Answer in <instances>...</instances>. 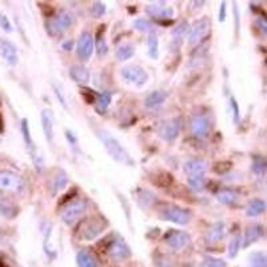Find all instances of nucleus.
I'll return each instance as SVG.
<instances>
[{"instance_id": "f257e3e1", "label": "nucleus", "mask_w": 267, "mask_h": 267, "mask_svg": "<svg viewBox=\"0 0 267 267\" xmlns=\"http://www.w3.org/2000/svg\"><path fill=\"white\" fill-rule=\"evenodd\" d=\"M96 135L99 136L100 142L106 148L107 154L115 162L121 163L123 166H134V159L131 158V155L111 132H108L107 130H98Z\"/></svg>"}, {"instance_id": "f03ea898", "label": "nucleus", "mask_w": 267, "mask_h": 267, "mask_svg": "<svg viewBox=\"0 0 267 267\" xmlns=\"http://www.w3.org/2000/svg\"><path fill=\"white\" fill-rule=\"evenodd\" d=\"M121 76L123 80H126L127 83L132 84L135 87H143L144 84L148 82V72L144 68L136 64H130V66H125L121 68Z\"/></svg>"}, {"instance_id": "7ed1b4c3", "label": "nucleus", "mask_w": 267, "mask_h": 267, "mask_svg": "<svg viewBox=\"0 0 267 267\" xmlns=\"http://www.w3.org/2000/svg\"><path fill=\"white\" fill-rule=\"evenodd\" d=\"M210 30H211V20L207 16L200 18L191 26V28L187 32V42L190 46H198L203 42L204 37H207Z\"/></svg>"}, {"instance_id": "20e7f679", "label": "nucleus", "mask_w": 267, "mask_h": 267, "mask_svg": "<svg viewBox=\"0 0 267 267\" xmlns=\"http://www.w3.org/2000/svg\"><path fill=\"white\" fill-rule=\"evenodd\" d=\"M24 189V180L19 174L3 170L0 171V191L18 194Z\"/></svg>"}, {"instance_id": "39448f33", "label": "nucleus", "mask_w": 267, "mask_h": 267, "mask_svg": "<svg viewBox=\"0 0 267 267\" xmlns=\"http://www.w3.org/2000/svg\"><path fill=\"white\" fill-rule=\"evenodd\" d=\"M160 218L162 220H167L178 226H186L191 220V213L179 206H167L160 211Z\"/></svg>"}, {"instance_id": "423d86ee", "label": "nucleus", "mask_w": 267, "mask_h": 267, "mask_svg": "<svg viewBox=\"0 0 267 267\" xmlns=\"http://www.w3.org/2000/svg\"><path fill=\"white\" fill-rule=\"evenodd\" d=\"M73 24V15L70 11H60L48 23V32L56 36L62 35Z\"/></svg>"}, {"instance_id": "0eeeda50", "label": "nucleus", "mask_w": 267, "mask_h": 267, "mask_svg": "<svg viewBox=\"0 0 267 267\" xmlns=\"http://www.w3.org/2000/svg\"><path fill=\"white\" fill-rule=\"evenodd\" d=\"M86 209H87V202L84 199L72 200L62 211V220L68 226L73 225L75 222L80 219V216L84 214Z\"/></svg>"}, {"instance_id": "6e6552de", "label": "nucleus", "mask_w": 267, "mask_h": 267, "mask_svg": "<svg viewBox=\"0 0 267 267\" xmlns=\"http://www.w3.org/2000/svg\"><path fill=\"white\" fill-rule=\"evenodd\" d=\"M76 53L82 62H87L94 53V36L89 31H83L79 35L76 43Z\"/></svg>"}, {"instance_id": "1a4fd4ad", "label": "nucleus", "mask_w": 267, "mask_h": 267, "mask_svg": "<svg viewBox=\"0 0 267 267\" xmlns=\"http://www.w3.org/2000/svg\"><path fill=\"white\" fill-rule=\"evenodd\" d=\"M147 15L159 19H170L174 16V8L164 1H152L144 7Z\"/></svg>"}, {"instance_id": "9d476101", "label": "nucleus", "mask_w": 267, "mask_h": 267, "mask_svg": "<svg viewBox=\"0 0 267 267\" xmlns=\"http://www.w3.org/2000/svg\"><path fill=\"white\" fill-rule=\"evenodd\" d=\"M106 225L107 223L102 218H99V219L94 218V219L87 220L84 223L83 229H82V238L86 239V241H92V239H95L96 236L105 231Z\"/></svg>"}, {"instance_id": "9b49d317", "label": "nucleus", "mask_w": 267, "mask_h": 267, "mask_svg": "<svg viewBox=\"0 0 267 267\" xmlns=\"http://www.w3.org/2000/svg\"><path fill=\"white\" fill-rule=\"evenodd\" d=\"M164 241H166V243H167V246L170 249H173L175 251H179V250H183L184 247L189 245L190 236L184 231L171 230L168 234H166Z\"/></svg>"}, {"instance_id": "f8f14e48", "label": "nucleus", "mask_w": 267, "mask_h": 267, "mask_svg": "<svg viewBox=\"0 0 267 267\" xmlns=\"http://www.w3.org/2000/svg\"><path fill=\"white\" fill-rule=\"evenodd\" d=\"M191 132L195 138L198 139H204L209 135L210 132V119L209 116L203 115V114H198L191 119Z\"/></svg>"}, {"instance_id": "ddd939ff", "label": "nucleus", "mask_w": 267, "mask_h": 267, "mask_svg": "<svg viewBox=\"0 0 267 267\" xmlns=\"http://www.w3.org/2000/svg\"><path fill=\"white\" fill-rule=\"evenodd\" d=\"M180 131V118H173L170 121L164 122L159 128V136L163 141L173 142L177 139Z\"/></svg>"}, {"instance_id": "4468645a", "label": "nucleus", "mask_w": 267, "mask_h": 267, "mask_svg": "<svg viewBox=\"0 0 267 267\" xmlns=\"http://www.w3.org/2000/svg\"><path fill=\"white\" fill-rule=\"evenodd\" d=\"M108 252L112 259L115 261H125L127 258L131 255V250L123 239H116L111 243Z\"/></svg>"}, {"instance_id": "2eb2a0df", "label": "nucleus", "mask_w": 267, "mask_h": 267, "mask_svg": "<svg viewBox=\"0 0 267 267\" xmlns=\"http://www.w3.org/2000/svg\"><path fill=\"white\" fill-rule=\"evenodd\" d=\"M207 168H209V163L206 162L204 159H200V158L189 159L183 164L184 173L187 174L189 177H193V175H203L207 171Z\"/></svg>"}, {"instance_id": "dca6fc26", "label": "nucleus", "mask_w": 267, "mask_h": 267, "mask_svg": "<svg viewBox=\"0 0 267 267\" xmlns=\"http://www.w3.org/2000/svg\"><path fill=\"white\" fill-rule=\"evenodd\" d=\"M0 55L10 66H15L19 62V53L15 44L10 40H0Z\"/></svg>"}, {"instance_id": "f3484780", "label": "nucleus", "mask_w": 267, "mask_h": 267, "mask_svg": "<svg viewBox=\"0 0 267 267\" xmlns=\"http://www.w3.org/2000/svg\"><path fill=\"white\" fill-rule=\"evenodd\" d=\"M40 119H42V127H43V132H44V136L47 139L48 143H53V127H55V119H53V111L46 110L42 111L40 114Z\"/></svg>"}, {"instance_id": "a211bd4d", "label": "nucleus", "mask_w": 267, "mask_h": 267, "mask_svg": "<svg viewBox=\"0 0 267 267\" xmlns=\"http://www.w3.org/2000/svg\"><path fill=\"white\" fill-rule=\"evenodd\" d=\"M70 182V179H68V175L66 171L63 170H58L56 173L53 174V177L50 178V191H51V194L56 195L59 191H62L63 189H66V186Z\"/></svg>"}, {"instance_id": "6ab92c4d", "label": "nucleus", "mask_w": 267, "mask_h": 267, "mask_svg": "<svg viewBox=\"0 0 267 267\" xmlns=\"http://www.w3.org/2000/svg\"><path fill=\"white\" fill-rule=\"evenodd\" d=\"M187 32H189V24L187 21H180L178 26L174 28L171 32V50L177 51L180 48V44L183 42L184 37H187Z\"/></svg>"}, {"instance_id": "aec40b11", "label": "nucleus", "mask_w": 267, "mask_h": 267, "mask_svg": "<svg viewBox=\"0 0 267 267\" xmlns=\"http://www.w3.org/2000/svg\"><path fill=\"white\" fill-rule=\"evenodd\" d=\"M68 73H70V76H71L73 82L80 84L89 83V79H91V73H89V68L84 67L83 64H72L70 67Z\"/></svg>"}, {"instance_id": "412c9836", "label": "nucleus", "mask_w": 267, "mask_h": 267, "mask_svg": "<svg viewBox=\"0 0 267 267\" xmlns=\"http://www.w3.org/2000/svg\"><path fill=\"white\" fill-rule=\"evenodd\" d=\"M226 229H225V223L223 222H215L214 225L210 226V229L206 232V241L207 243H218L223 239L225 236Z\"/></svg>"}, {"instance_id": "4be33fe9", "label": "nucleus", "mask_w": 267, "mask_h": 267, "mask_svg": "<svg viewBox=\"0 0 267 267\" xmlns=\"http://www.w3.org/2000/svg\"><path fill=\"white\" fill-rule=\"evenodd\" d=\"M166 99H167V92H164L163 89H155L147 95L144 99V106L146 108H157L159 106H162Z\"/></svg>"}, {"instance_id": "5701e85b", "label": "nucleus", "mask_w": 267, "mask_h": 267, "mask_svg": "<svg viewBox=\"0 0 267 267\" xmlns=\"http://www.w3.org/2000/svg\"><path fill=\"white\" fill-rule=\"evenodd\" d=\"M263 235V227L261 225H251L249 226L245 232L243 238V247L251 246L252 243H255L258 239H261Z\"/></svg>"}, {"instance_id": "b1692460", "label": "nucleus", "mask_w": 267, "mask_h": 267, "mask_svg": "<svg viewBox=\"0 0 267 267\" xmlns=\"http://www.w3.org/2000/svg\"><path fill=\"white\" fill-rule=\"evenodd\" d=\"M266 211V202L259 198L251 199L247 204L246 215L250 218H257L259 215H262Z\"/></svg>"}, {"instance_id": "393cba45", "label": "nucleus", "mask_w": 267, "mask_h": 267, "mask_svg": "<svg viewBox=\"0 0 267 267\" xmlns=\"http://www.w3.org/2000/svg\"><path fill=\"white\" fill-rule=\"evenodd\" d=\"M134 53H135V46L132 43H122L115 51L116 59L119 62H126L128 59H131Z\"/></svg>"}, {"instance_id": "a878e982", "label": "nucleus", "mask_w": 267, "mask_h": 267, "mask_svg": "<svg viewBox=\"0 0 267 267\" xmlns=\"http://www.w3.org/2000/svg\"><path fill=\"white\" fill-rule=\"evenodd\" d=\"M111 100H112V94L108 92V91H105L96 96V100H95V108L99 114H105L108 106H110Z\"/></svg>"}, {"instance_id": "bb28decb", "label": "nucleus", "mask_w": 267, "mask_h": 267, "mask_svg": "<svg viewBox=\"0 0 267 267\" xmlns=\"http://www.w3.org/2000/svg\"><path fill=\"white\" fill-rule=\"evenodd\" d=\"M147 53L154 60L159 58V37L155 34H150L147 37Z\"/></svg>"}, {"instance_id": "cd10ccee", "label": "nucleus", "mask_w": 267, "mask_h": 267, "mask_svg": "<svg viewBox=\"0 0 267 267\" xmlns=\"http://www.w3.org/2000/svg\"><path fill=\"white\" fill-rule=\"evenodd\" d=\"M76 263H78V267H98L96 259L87 250H80L78 252Z\"/></svg>"}, {"instance_id": "c85d7f7f", "label": "nucleus", "mask_w": 267, "mask_h": 267, "mask_svg": "<svg viewBox=\"0 0 267 267\" xmlns=\"http://www.w3.org/2000/svg\"><path fill=\"white\" fill-rule=\"evenodd\" d=\"M215 198L222 204H232L236 200V194L230 189H222L216 193Z\"/></svg>"}, {"instance_id": "c756f323", "label": "nucleus", "mask_w": 267, "mask_h": 267, "mask_svg": "<svg viewBox=\"0 0 267 267\" xmlns=\"http://www.w3.org/2000/svg\"><path fill=\"white\" fill-rule=\"evenodd\" d=\"M0 214L7 218H14L18 214V207L7 199H0Z\"/></svg>"}, {"instance_id": "7c9ffc66", "label": "nucleus", "mask_w": 267, "mask_h": 267, "mask_svg": "<svg viewBox=\"0 0 267 267\" xmlns=\"http://www.w3.org/2000/svg\"><path fill=\"white\" fill-rule=\"evenodd\" d=\"M132 26H134V28H135L136 31L147 32V34H152L154 28H155V24H154L151 20H148V19H143V18L134 20Z\"/></svg>"}, {"instance_id": "2f4dec72", "label": "nucleus", "mask_w": 267, "mask_h": 267, "mask_svg": "<svg viewBox=\"0 0 267 267\" xmlns=\"http://www.w3.org/2000/svg\"><path fill=\"white\" fill-rule=\"evenodd\" d=\"M252 173L257 174V175H263V174L267 171V159L263 157H257L252 158V164H251Z\"/></svg>"}, {"instance_id": "473e14b6", "label": "nucleus", "mask_w": 267, "mask_h": 267, "mask_svg": "<svg viewBox=\"0 0 267 267\" xmlns=\"http://www.w3.org/2000/svg\"><path fill=\"white\" fill-rule=\"evenodd\" d=\"M187 182H189V186L191 187V190H194L196 193L203 191L204 187H206V180H204L203 175H193V177H189Z\"/></svg>"}, {"instance_id": "72a5a7b5", "label": "nucleus", "mask_w": 267, "mask_h": 267, "mask_svg": "<svg viewBox=\"0 0 267 267\" xmlns=\"http://www.w3.org/2000/svg\"><path fill=\"white\" fill-rule=\"evenodd\" d=\"M21 134H23V138H24V142H26L27 147L31 150V152L34 150H36V147L34 144V141L31 138V132H30V126H28V121L27 119H23L21 121Z\"/></svg>"}, {"instance_id": "f704fd0d", "label": "nucleus", "mask_w": 267, "mask_h": 267, "mask_svg": "<svg viewBox=\"0 0 267 267\" xmlns=\"http://www.w3.org/2000/svg\"><path fill=\"white\" fill-rule=\"evenodd\" d=\"M250 267H267L266 252H254V254H251Z\"/></svg>"}, {"instance_id": "c9c22d12", "label": "nucleus", "mask_w": 267, "mask_h": 267, "mask_svg": "<svg viewBox=\"0 0 267 267\" xmlns=\"http://www.w3.org/2000/svg\"><path fill=\"white\" fill-rule=\"evenodd\" d=\"M242 246V236L238 234V235L232 236L231 238L230 243H229V257L235 258L238 255V252L241 250Z\"/></svg>"}, {"instance_id": "e433bc0d", "label": "nucleus", "mask_w": 267, "mask_h": 267, "mask_svg": "<svg viewBox=\"0 0 267 267\" xmlns=\"http://www.w3.org/2000/svg\"><path fill=\"white\" fill-rule=\"evenodd\" d=\"M154 202V195L150 193V191H147V190H141V193L138 194V203L142 207H150L151 203Z\"/></svg>"}, {"instance_id": "4c0bfd02", "label": "nucleus", "mask_w": 267, "mask_h": 267, "mask_svg": "<svg viewBox=\"0 0 267 267\" xmlns=\"http://www.w3.org/2000/svg\"><path fill=\"white\" fill-rule=\"evenodd\" d=\"M199 267H227V265L223 259H219V258L206 257Z\"/></svg>"}, {"instance_id": "58836bf2", "label": "nucleus", "mask_w": 267, "mask_h": 267, "mask_svg": "<svg viewBox=\"0 0 267 267\" xmlns=\"http://www.w3.org/2000/svg\"><path fill=\"white\" fill-rule=\"evenodd\" d=\"M91 12L95 18H100V16L105 15L106 12V4L105 3H100V1H96L91 7Z\"/></svg>"}, {"instance_id": "ea45409f", "label": "nucleus", "mask_w": 267, "mask_h": 267, "mask_svg": "<svg viewBox=\"0 0 267 267\" xmlns=\"http://www.w3.org/2000/svg\"><path fill=\"white\" fill-rule=\"evenodd\" d=\"M96 51H98V55H99V56H103V55H106L107 51H108L105 36H99V39L96 40Z\"/></svg>"}, {"instance_id": "a19ab883", "label": "nucleus", "mask_w": 267, "mask_h": 267, "mask_svg": "<svg viewBox=\"0 0 267 267\" xmlns=\"http://www.w3.org/2000/svg\"><path fill=\"white\" fill-rule=\"evenodd\" d=\"M0 27H1L3 31L12 32V24H11L10 19L4 14H0Z\"/></svg>"}, {"instance_id": "79ce46f5", "label": "nucleus", "mask_w": 267, "mask_h": 267, "mask_svg": "<svg viewBox=\"0 0 267 267\" xmlns=\"http://www.w3.org/2000/svg\"><path fill=\"white\" fill-rule=\"evenodd\" d=\"M230 105L231 110H232V115H234V123H238L239 122V106H238L235 98H231Z\"/></svg>"}, {"instance_id": "37998d69", "label": "nucleus", "mask_w": 267, "mask_h": 267, "mask_svg": "<svg viewBox=\"0 0 267 267\" xmlns=\"http://www.w3.org/2000/svg\"><path fill=\"white\" fill-rule=\"evenodd\" d=\"M53 92H55V95H56V98H58V100H59V103H62V106H63L64 108H68L67 102H66V98H64L62 89H59L58 87L55 86V84H53Z\"/></svg>"}, {"instance_id": "c03bdc74", "label": "nucleus", "mask_w": 267, "mask_h": 267, "mask_svg": "<svg viewBox=\"0 0 267 267\" xmlns=\"http://www.w3.org/2000/svg\"><path fill=\"white\" fill-rule=\"evenodd\" d=\"M257 24L258 27H259V30L267 36V18H265V16H259L257 19Z\"/></svg>"}, {"instance_id": "a18cd8bd", "label": "nucleus", "mask_w": 267, "mask_h": 267, "mask_svg": "<svg viewBox=\"0 0 267 267\" xmlns=\"http://www.w3.org/2000/svg\"><path fill=\"white\" fill-rule=\"evenodd\" d=\"M66 138H67V141L70 144H72V146H76V144H78L76 136L73 135V132H71L70 130H66Z\"/></svg>"}, {"instance_id": "49530a36", "label": "nucleus", "mask_w": 267, "mask_h": 267, "mask_svg": "<svg viewBox=\"0 0 267 267\" xmlns=\"http://www.w3.org/2000/svg\"><path fill=\"white\" fill-rule=\"evenodd\" d=\"M226 1H222L220 3V8H219V21H225L226 20Z\"/></svg>"}, {"instance_id": "de8ad7c7", "label": "nucleus", "mask_w": 267, "mask_h": 267, "mask_svg": "<svg viewBox=\"0 0 267 267\" xmlns=\"http://www.w3.org/2000/svg\"><path fill=\"white\" fill-rule=\"evenodd\" d=\"M72 44H73L72 40H67V42L63 44V48L66 50V51H70V50H72Z\"/></svg>"}, {"instance_id": "09e8293b", "label": "nucleus", "mask_w": 267, "mask_h": 267, "mask_svg": "<svg viewBox=\"0 0 267 267\" xmlns=\"http://www.w3.org/2000/svg\"><path fill=\"white\" fill-rule=\"evenodd\" d=\"M0 267H8V266H5L4 263H3V262H1V261H0Z\"/></svg>"}]
</instances>
